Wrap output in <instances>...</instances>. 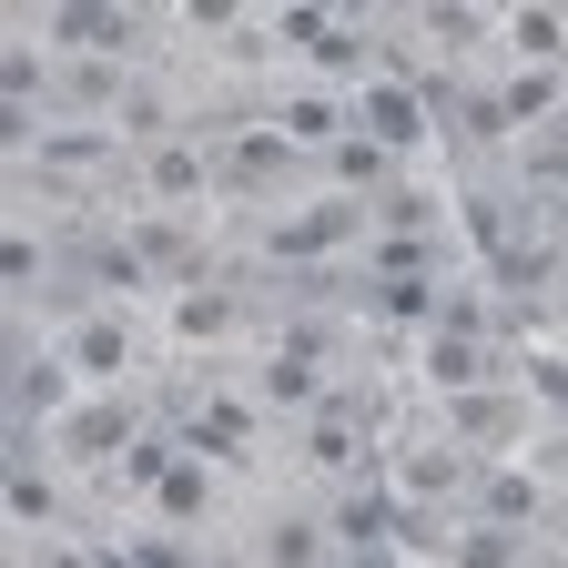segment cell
<instances>
[{"label": "cell", "mask_w": 568, "mask_h": 568, "mask_svg": "<svg viewBox=\"0 0 568 568\" xmlns=\"http://www.w3.org/2000/svg\"><path fill=\"white\" fill-rule=\"evenodd\" d=\"M305 467H315V477H345V467H355V416H345V406H325V416L305 426Z\"/></svg>", "instance_id": "obj_1"}, {"label": "cell", "mask_w": 568, "mask_h": 568, "mask_svg": "<svg viewBox=\"0 0 568 568\" xmlns=\"http://www.w3.org/2000/svg\"><path fill=\"white\" fill-rule=\"evenodd\" d=\"M508 41L528 51V71H558V51H568V21H558V11H518V21H508Z\"/></svg>", "instance_id": "obj_2"}, {"label": "cell", "mask_w": 568, "mask_h": 568, "mask_svg": "<svg viewBox=\"0 0 568 568\" xmlns=\"http://www.w3.org/2000/svg\"><path fill=\"white\" fill-rule=\"evenodd\" d=\"M366 132L386 142V153H406V142H416V102L386 82V92H366Z\"/></svg>", "instance_id": "obj_3"}, {"label": "cell", "mask_w": 568, "mask_h": 568, "mask_svg": "<svg viewBox=\"0 0 568 568\" xmlns=\"http://www.w3.org/2000/svg\"><path fill=\"white\" fill-rule=\"evenodd\" d=\"M345 224H355V213H345V203H315V213H305V224H274V254H315V244H335Z\"/></svg>", "instance_id": "obj_4"}, {"label": "cell", "mask_w": 568, "mask_h": 568, "mask_svg": "<svg viewBox=\"0 0 568 568\" xmlns=\"http://www.w3.org/2000/svg\"><path fill=\"white\" fill-rule=\"evenodd\" d=\"M284 142H345V112H335L325 92H305L295 112H284Z\"/></svg>", "instance_id": "obj_5"}, {"label": "cell", "mask_w": 568, "mask_h": 568, "mask_svg": "<svg viewBox=\"0 0 568 568\" xmlns=\"http://www.w3.org/2000/svg\"><path fill=\"white\" fill-rule=\"evenodd\" d=\"M153 193H203V153H193V142H173V153H153Z\"/></svg>", "instance_id": "obj_6"}, {"label": "cell", "mask_w": 568, "mask_h": 568, "mask_svg": "<svg viewBox=\"0 0 568 568\" xmlns=\"http://www.w3.org/2000/svg\"><path fill=\"white\" fill-rule=\"evenodd\" d=\"M558 102V71H518V82H508V122H538Z\"/></svg>", "instance_id": "obj_7"}, {"label": "cell", "mask_w": 568, "mask_h": 568, "mask_svg": "<svg viewBox=\"0 0 568 568\" xmlns=\"http://www.w3.org/2000/svg\"><path fill=\"white\" fill-rule=\"evenodd\" d=\"M335 173L366 193V183H386V142H335Z\"/></svg>", "instance_id": "obj_8"}, {"label": "cell", "mask_w": 568, "mask_h": 568, "mask_svg": "<svg viewBox=\"0 0 568 568\" xmlns=\"http://www.w3.org/2000/svg\"><path fill=\"white\" fill-rule=\"evenodd\" d=\"M264 396H274V406H305V396H315V366H305V355H274Z\"/></svg>", "instance_id": "obj_9"}, {"label": "cell", "mask_w": 568, "mask_h": 568, "mask_svg": "<svg viewBox=\"0 0 568 568\" xmlns=\"http://www.w3.org/2000/svg\"><path fill=\"white\" fill-rule=\"evenodd\" d=\"M264 568H315V528H274L264 538Z\"/></svg>", "instance_id": "obj_10"}, {"label": "cell", "mask_w": 568, "mask_h": 568, "mask_svg": "<svg viewBox=\"0 0 568 568\" xmlns=\"http://www.w3.org/2000/svg\"><path fill=\"white\" fill-rule=\"evenodd\" d=\"M193 437H203V447H244V406H203Z\"/></svg>", "instance_id": "obj_11"}, {"label": "cell", "mask_w": 568, "mask_h": 568, "mask_svg": "<svg viewBox=\"0 0 568 568\" xmlns=\"http://www.w3.org/2000/svg\"><path fill=\"white\" fill-rule=\"evenodd\" d=\"M122 355H132V345H122V325H92V335H82V366H92V376H112Z\"/></svg>", "instance_id": "obj_12"}, {"label": "cell", "mask_w": 568, "mask_h": 568, "mask_svg": "<svg viewBox=\"0 0 568 568\" xmlns=\"http://www.w3.org/2000/svg\"><path fill=\"white\" fill-rule=\"evenodd\" d=\"M508 558H518L508 528H477V538H467V568H508Z\"/></svg>", "instance_id": "obj_13"}, {"label": "cell", "mask_w": 568, "mask_h": 568, "mask_svg": "<svg viewBox=\"0 0 568 568\" xmlns=\"http://www.w3.org/2000/svg\"><path fill=\"white\" fill-rule=\"evenodd\" d=\"M487 497H497V518H528V508H538L528 477H487Z\"/></svg>", "instance_id": "obj_14"}, {"label": "cell", "mask_w": 568, "mask_h": 568, "mask_svg": "<svg viewBox=\"0 0 568 568\" xmlns=\"http://www.w3.org/2000/svg\"><path fill=\"white\" fill-rule=\"evenodd\" d=\"M447 477H467V457H416L406 467V487H447Z\"/></svg>", "instance_id": "obj_15"}, {"label": "cell", "mask_w": 568, "mask_h": 568, "mask_svg": "<svg viewBox=\"0 0 568 568\" xmlns=\"http://www.w3.org/2000/svg\"><path fill=\"white\" fill-rule=\"evenodd\" d=\"M41 568H82V558H71V548H51V558H41Z\"/></svg>", "instance_id": "obj_16"}, {"label": "cell", "mask_w": 568, "mask_h": 568, "mask_svg": "<svg viewBox=\"0 0 568 568\" xmlns=\"http://www.w3.org/2000/svg\"><path fill=\"white\" fill-rule=\"evenodd\" d=\"M224 568H244V558H224Z\"/></svg>", "instance_id": "obj_17"}]
</instances>
